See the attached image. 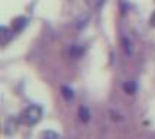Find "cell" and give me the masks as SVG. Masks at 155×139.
<instances>
[{"label":"cell","instance_id":"obj_1","mask_svg":"<svg viewBox=\"0 0 155 139\" xmlns=\"http://www.w3.org/2000/svg\"><path fill=\"white\" fill-rule=\"evenodd\" d=\"M42 119V107L38 104H29L25 107L19 116L20 123L26 126H34Z\"/></svg>","mask_w":155,"mask_h":139},{"label":"cell","instance_id":"obj_2","mask_svg":"<svg viewBox=\"0 0 155 139\" xmlns=\"http://www.w3.org/2000/svg\"><path fill=\"white\" fill-rule=\"evenodd\" d=\"M19 119L16 117H9L5 123V133L6 135H13L16 131H18V126H19Z\"/></svg>","mask_w":155,"mask_h":139},{"label":"cell","instance_id":"obj_3","mask_svg":"<svg viewBox=\"0 0 155 139\" xmlns=\"http://www.w3.org/2000/svg\"><path fill=\"white\" fill-rule=\"evenodd\" d=\"M78 116H80V120H81V122L87 123L88 120H90V110H88L86 106H81L80 110H78Z\"/></svg>","mask_w":155,"mask_h":139},{"label":"cell","instance_id":"obj_4","mask_svg":"<svg viewBox=\"0 0 155 139\" xmlns=\"http://www.w3.org/2000/svg\"><path fill=\"white\" fill-rule=\"evenodd\" d=\"M26 22H28L26 18H18V19L13 22V29L16 32H20L23 28L26 26Z\"/></svg>","mask_w":155,"mask_h":139},{"label":"cell","instance_id":"obj_5","mask_svg":"<svg viewBox=\"0 0 155 139\" xmlns=\"http://www.w3.org/2000/svg\"><path fill=\"white\" fill-rule=\"evenodd\" d=\"M41 139H61L60 135L54 131H45V132H42L41 135Z\"/></svg>","mask_w":155,"mask_h":139},{"label":"cell","instance_id":"obj_6","mask_svg":"<svg viewBox=\"0 0 155 139\" xmlns=\"http://www.w3.org/2000/svg\"><path fill=\"white\" fill-rule=\"evenodd\" d=\"M61 91H62V96H64V99L68 100V101L74 99V93H73V90H71L70 87H65V86H64L62 88H61Z\"/></svg>","mask_w":155,"mask_h":139},{"label":"cell","instance_id":"obj_7","mask_svg":"<svg viewBox=\"0 0 155 139\" xmlns=\"http://www.w3.org/2000/svg\"><path fill=\"white\" fill-rule=\"evenodd\" d=\"M123 88H125V91L128 93V94H134V93L136 91V84L135 81H128L125 86H123Z\"/></svg>","mask_w":155,"mask_h":139},{"label":"cell","instance_id":"obj_8","mask_svg":"<svg viewBox=\"0 0 155 139\" xmlns=\"http://www.w3.org/2000/svg\"><path fill=\"white\" fill-rule=\"evenodd\" d=\"M103 2H104V0H90V3H91V5H93V6H101V5H103Z\"/></svg>","mask_w":155,"mask_h":139},{"label":"cell","instance_id":"obj_9","mask_svg":"<svg viewBox=\"0 0 155 139\" xmlns=\"http://www.w3.org/2000/svg\"><path fill=\"white\" fill-rule=\"evenodd\" d=\"M151 25H152V26H155V12L152 13V16H151Z\"/></svg>","mask_w":155,"mask_h":139}]
</instances>
